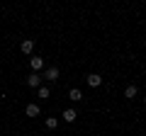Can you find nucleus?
Here are the masks:
<instances>
[{
    "mask_svg": "<svg viewBox=\"0 0 146 136\" xmlns=\"http://www.w3.org/2000/svg\"><path fill=\"white\" fill-rule=\"evenodd\" d=\"M29 66H32V73H39L44 68V58H39V56H32L29 58Z\"/></svg>",
    "mask_w": 146,
    "mask_h": 136,
    "instance_id": "f257e3e1",
    "label": "nucleus"
},
{
    "mask_svg": "<svg viewBox=\"0 0 146 136\" xmlns=\"http://www.w3.org/2000/svg\"><path fill=\"white\" fill-rule=\"evenodd\" d=\"M44 78H46V80H51V83H56V80H58V68H56V66L44 68Z\"/></svg>",
    "mask_w": 146,
    "mask_h": 136,
    "instance_id": "f03ea898",
    "label": "nucleus"
},
{
    "mask_svg": "<svg viewBox=\"0 0 146 136\" xmlns=\"http://www.w3.org/2000/svg\"><path fill=\"white\" fill-rule=\"evenodd\" d=\"M85 83H88L90 88H100V85H102V75H98V73H90L88 78H85Z\"/></svg>",
    "mask_w": 146,
    "mask_h": 136,
    "instance_id": "7ed1b4c3",
    "label": "nucleus"
},
{
    "mask_svg": "<svg viewBox=\"0 0 146 136\" xmlns=\"http://www.w3.org/2000/svg\"><path fill=\"white\" fill-rule=\"evenodd\" d=\"M42 78H44V75H39V73H32L29 78H27V85H29V88H42Z\"/></svg>",
    "mask_w": 146,
    "mask_h": 136,
    "instance_id": "20e7f679",
    "label": "nucleus"
},
{
    "mask_svg": "<svg viewBox=\"0 0 146 136\" xmlns=\"http://www.w3.org/2000/svg\"><path fill=\"white\" fill-rule=\"evenodd\" d=\"M20 51L22 53H32L34 51V39H25V42L20 44Z\"/></svg>",
    "mask_w": 146,
    "mask_h": 136,
    "instance_id": "39448f33",
    "label": "nucleus"
},
{
    "mask_svg": "<svg viewBox=\"0 0 146 136\" xmlns=\"http://www.w3.org/2000/svg\"><path fill=\"white\" fill-rule=\"evenodd\" d=\"M63 121H68V124H73V121H76V117H78V112H76V110H66V112H63Z\"/></svg>",
    "mask_w": 146,
    "mask_h": 136,
    "instance_id": "423d86ee",
    "label": "nucleus"
},
{
    "mask_svg": "<svg viewBox=\"0 0 146 136\" xmlns=\"http://www.w3.org/2000/svg\"><path fill=\"white\" fill-rule=\"evenodd\" d=\"M27 117H39V112H42V110H39V105H34V102H32V105H27Z\"/></svg>",
    "mask_w": 146,
    "mask_h": 136,
    "instance_id": "0eeeda50",
    "label": "nucleus"
},
{
    "mask_svg": "<svg viewBox=\"0 0 146 136\" xmlns=\"http://www.w3.org/2000/svg\"><path fill=\"white\" fill-rule=\"evenodd\" d=\"M68 97H71L73 102H80V100H83V92H80L78 88H71V92H68Z\"/></svg>",
    "mask_w": 146,
    "mask_h": 136,
    "instance_id": "6e6552de",
    "label": "nucleus"
},
{
    "mask_svg": "<svg viewBox=\"0 0 146 136\" xmlns=\"http://www.w3.org/2000/svg\"><path fill=\"white\" fill-rule=\"evenodd\" d=\"M136 92H139V90H136V85H127V90H124V97L134 100V97H136Z\"/></svg>",
    "mask_w": 146,
    "mask_h": 136,
    "instance_id": "1a4fd4ad",
    "label": "nucleus"
},
{
    "mask_svg": "<svg viewBox=\"0 0 146 136\" xmlns=\"http://www.w3.org/2000/svg\"><path fill=\"white\" fill-rule=\"evenodd\" d=\"M44 124H46V129H56V126H58V119H56V117H46Z\"/></svg>",
    "mask_w": 146,
    "mask_h": 136,
    "instance_id": "9d476101",
    "label": "nucleus"
},
{
    "mask_svg": "<svg viewBox=\"0 0 146 136\" xmlns=\"http://www.w3.org/2000/svg\"><path fill=\"white\" fill-rule=\"evenodd\" d=\"M36 95H39V100H49V95H51V90H49V88H44V85H42Z\"/></svg>",
    "mask_w": 146,
    "mask_h": 136,
    "instance_id": "9b49d317",
    "label": "nucleus"
},
{
    "mask_svg": "<svg viewBox=\"0 0 146 136\" xmlns=\"http://www.w3.org/2000/svg\"><path fill=\"white\" fill-rule=\"evenodd\" d=\"M144 105H146V95H144Z\"/></svg>",
    "mask_w": 146,
    "mask_h": 136,
    "instance_id": "f8f14e48",
    "label": "nucleus"
}]
</instances>
